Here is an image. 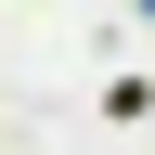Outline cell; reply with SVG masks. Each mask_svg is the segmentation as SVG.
I'll use <instances>...</instances> for the list:
<instances>
[{
    "label": "cell",
    "mask_w": 155,
    "mask_h": 155,
    "mask_svg": "<svg viewBox=\"0 0 155 155\" xmlns=\"http://www.w3.org/2000/svg\"><path fill=\"white\" fill-rule=\"evenodd\" d=\"M142 116H155V78H142V65L104 78V129H142Z\"/></svg>",
    "instance_id": "1"
}]
</instances>
